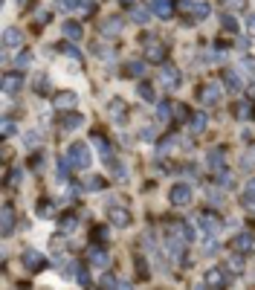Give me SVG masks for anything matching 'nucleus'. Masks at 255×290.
<instances>
[{
	"instance_id": "nucleus-1",
	"label": "nucleus",
	"mask_w": 255,
	"mask_h": 290,
	"mask_svg": "<svg viewBox=\"0 0 255 290\" xmlns=\"http://www.w3.org/2000/svg\"><path fill=\"white\" fill-rule=\"evenodd\" d=\"M67 157H70V162H73V168H87L90 160H93L87 142H73V145L67 148Z\"/></svg>"
},
{
	"instance_id": "nucleus-2",
	"label": "nucleus",
	"mask_w": 255,
	"mask_h": 290,
	"mask_svg": "<svg viewBox=\"0 0 255 290\" xmlns=\"http://www.w3.org/2000/svg\"><path fill=\"white\" fill-rule=\"evenodd\" d=\"M229 247H232L235 253H241V256H247V253H253L255 241H253V235H250V232H241V235H235V238L229 241Z\"/></svg>"
},
{
	"instance_id": "nucleus-3",
	"label": "nucleus",
	"mask_w": 255,
	"mask_h": 290,
	"mask_svg": "<svg viewBox=\"0 0 255 290\" xmlns=\"http://www.w3.org/2000/svg\"><path fill=\"white\" fill-rule=\"evenodd\" d=\"M159 81H162L168 90H174V87L180 84V70H177V67H171V64H165L162 70H159Z\"/></svg>"
},
{
	"instance_id": "nucleus-4",
	"label": "nucleus",
	"mask_w": 255,
	"mask_h": 290,
	"mask_svg": "<svg viewBox=\"0 0 255 290\" xmlns=\"http://www.w3.org/2000/svg\"><path fill=\"white\" fill-rule=\"evenodd\" d=\"M197 224L203 226V229H206V232H209V235H215V232H221V218H218V215H215V212H200V218H197Z\"/></svg>"
},
{
	"instance_id": "nucleus-5",
	"label": "nucleus",
	"mask_w": 255,
	"mask_h": 290,
	"mask_svg": "<svg viewBox=\"0 0 255 290\" xmlns=\"http://www.w3.org/2000/svg\"><path fill=\"white\" fill-rule=\"evenodd\" d=\"M223 99V87L221 84H206L203 90H200V102L203 105H218Z\"/></svg>"
},
{
	"instance_id": "nucleus-6",
	"label": "nucleus",
	"mask_w": 255,
	"mask_h": 290,
	"mask_svg": "<svg viewBox=\"0 0 255 290\" xmlns=\"http://www.w3.org/2000/svg\"><path fill=\"white\" fill-rule=\"evenodd\" d=\"M168 197H171V203H174V206H189V203H191V189H189V186H183V183H177V186L171 189Z\"/></svg>"
},
{
	"instance_id": "nucleus-7",
	"label": "nucleus",
	"mask_w": 255,
	"mask_h": 290,
	"mask_svg": "<svg viewBox=\"0 0 255 290\" xmlns=\"http://www.w3.org/2000/svg\"><path fill=\"white\" fill-rule=\"evenodd\" d=\"M21 261H24V267H26L29 273H35V270H41V267H44V253H41V250H26Z\"/></svg>"
},
{
	"instance_id": "nucleus-8",
	"label": "nucleus",
	"mask_w": 255,
	"mask_h": 290,
	"mask_svg": "<svg viewBox=\"0 0 255 290\" xmlns=\"http://www.w3.org/2000/svg\"><path fill=\"white\" fill-rule=\"evenodd\" d=\"M107 218H110L113 226H130V212L122 209V206H110L107 209Z\"/></svg>"
},
{
	"instance_id": "nucleus-9",
	"label": "nucleus",
	"mask_w": 255,
	"mask_h": 290,
	"mask_svg": "<svg viewBox=\"0 0 255 290\" xmlns=\"http://www.w3.org/2000/svg\"><path fill=\"white\" fill-rule=\"evenodd\" d=\"M145 44H148L145 58H148V61H154V64H159V61H162V55H165V47L157 44V38H145Z\"/></svg>"
},
{
	"instance_id": "nucleus-10",
	"label": "nucleus",
	"mask_w": 255,
	"mask_h": 290,
	"mask_svg": "<svg viewBox=\"0 0 255 290\" xmlns=\"http://www.w3.org/2000/svg\"><path fill=\"white\" fill-rule=\"evenodd\" d=\"M171 238H180V241L191 244V241H194V229H191L189 224H174L171 226Z\"/></svg>"
},
{
	"instance_id": "nucleus-11",
	"label": "nucleus",
	"mask_w": 255,
	"mask_h": 290,
	"mask_svg": "<svg viewBox=\"0 0 255 290\" xmlns=\"http://www.w3.org/2000/svg\"><path fill=\"white\" fill-rule=\"evenodd\" d=\"M76 93H70V90H64V93H55V99H52V105L58 107V110H67V107H76Z\"/></svg>"
},
{
	"instance_id": "nucleus-12",
	"label": "nucleus",
	"mask_w": 255,
	"mask_h": 290,
	"mask_svg": "<svg viewBox=\"0 0 255 290\" xmlns=\"http://www.w3.org/2000/svg\"><path fill=\"white\" fill-rule=\"evenodd\" d=\"M0 84H3V90H6V93H15V90L24 84V79H21V73H6Z\"/></svg>"
},
{
	"instance_id": "nucleus-13",
	"label": "nucleus",
	"mask_w": 255,
	"mask_h": 290,
	"mask_svg": "<svg viewBox=\"0 0 255 290\" xmlns=\"http://www.w3.org/2000/svg\"><path fill=\"white\" fill-rule=\"evenodd\" d=\"M21 41H24V32H21V29H15V26H6V29H3V44H6V47H21Z\"/></svg>"
},
{
	"instance_id": "nucleus-14",
	"label": "nucleus",
	"mask_w": 255,
	"mask_h": 290,
	"mask_svg": "<svg viewBox=\"0 0 255 290\" xmlns=\"http://www.w3.org/2000/svg\"><path fill=\"white\" fill-rule=\"evenodd\" d=\"M87 258H90V264H93V267H107V261H110V256H107L102 247H90Z\"/></svg>"
},
{
	"instance_id": "nucleus-15",
	"label": "nucleus",
	"mask_w": 255,
	"mask_h": 290,
	"mask_svg": "<svg viewBox=\"0 0 255 290\" xmlns=\"http://www.w3.org/2000/svg\"><path fill=\"white\" fill-rule=\"evenodd\" d=\"M151 12L159 15L162 21H168L171 18V0H151Z\"/></svg>"
},
{
	"instance_id": "nucleus-16",
	"label": "nucleus",
	"mask_w": 255,
	"mask_h": 290,
	"mask_svg": "<svg viewBox=\"0 0 255 290\" xmlns=\"http://www.w3.org/2000/svg\"><path fill=\"white\" fill-rule=\"evenodd\" d=\"M110 116H113L116 125L125 122V102H122V99H113V102H110Z\"/></svg>"
},
{
	"instance_id": "nucleus-17",
	"label": "nucleus",
	"mask_w": 255,
	"mask_h": 290,
	"mask_svg": "<svg viewBox=\"0 0 255 290\" xmlns=\"http://www.w3.org/2000/svg\"><path fill=\"white\" fill-rule=\"evenodd\" d=\"M64 35H67V38H70V41H81V24H76V21H67V24H64Z\"/></svg>"
},
{
	"instance_id": "nucleus-18",
	"label": "nucleus",
	"mask_w": 255,
	"mask_h": 290,
	"mask_svg": "<svg viewBox=\"0 0 255 290\" xmlns=\"http://www.w3.org/2000/svg\"><path fill=\"white\" fill-rule=\"evenodd\" d=\"M102 32L104 35H119L122 32V18H110V21H104V24H102Z\"/></svg>"
},
{
	"instance_id": "nucleus-19",
	"label": "nucleus",
	"mask_w": 255,
	"mask_h": 290,
	"mask_svg": "<svg viewBox=\"0 0 255 290\" xmlns=\"http://www.w3.org/2000/svg\"><path fill=\"white\" fill-rule=\"evenodd\" d=\"M223 282H226L223 270H209V273H206V285H209V288H221Z\"/></svg>"
},
{
	"instance_id": "nucleus-20",
	"label": "nucleus",
	"mask_w": 255,
	"mask_h": 290,
	"mask_svg": "<svg viewBox=\"0 0 255 290\" xmlns=\"http://www.w3.org/2000/svg\"><path fill=\"white\" fill-rule=\"evenodd\" d=\"M81 122H84V119H81L78 113H67V116L61 119V128H64V131H76Z\"/></svg>"
},
{
	"instance_id": "nucleus-21",
	"label": "nucleus",
	"mask_w": 255,
	"mask_h": 290,
	"mask_svg": "<svg viewBox=\"0 0 255 290\" xmlns=\"http://www.w3.org/2000/svg\"><path fill=\"white\" fill-rule=\"evenodd\" d=\"M223 81H226L229 90H241V79H238L235 70H226V73H223Z\"/></svg>"
},
{
	"instance_id": "nucleus-22",
	"label": "nucleus",
	"mask_w": 255,
	"mask_h": 290,
	"mask_svg": "<svg viewBox=\"0 0 255 290\" xmlns=\"http://www.w3.org/2000/svg\"><path fill=\"white\" fill-rule=\"evenodd\" d=\"M209 168H212V171H221L223 168V151L221 148H215V151L209 154Z\"/></svg>"
},
{
	"instance_id": "nucleus-23",
	"label": "nucleus",
	"mask_w": 255,
	"mask_h": 290,
	"mask_svg": "<svg viewBox=\"0 0 255 290\" xmlns=\"http://www.w3.org/2000/svg\"><path fill=\"white\" fill-rule=\"evenodd\" d=\"M12 226H15V215H12V209H9V206H3V235H9V232H12Z\"/></svg>"
},
{
	"instance_id": "nucleus-24",
	"label": "nucleus",
	"mask_w": 255,
	"mask_h": 290,
	"mask_svg": "<svg viewBox=\"0 0 255 290\" xmlns=\"http://www.w3.org/2000/svg\"><path fill=\"white\" fill-rule=\"evenodd\" d=\"M142 73H145V64H142V61H128L125 76H130V79H133V76H142Z\"/></svg>"
},
{
	"instance_id": "nucleus-25",
	"label": "nucleus",
	"mask_w": 255,
	"mask_h": 290,
	"mask_svg": "<svg viewBox=\"0 0 255 290\" xmlns=\"http://www.w3.org/2000/svg\"><path fill=\"white\" fill-rule=\"evenodd\" d=\"M171 110H174V107H171L168 102H159V105H157V119H162V122H165V119H171V116H174Z\"/></svg>"
},
{
	"instance_id": "nucleus-26",
	"label": "nucleus",
	"mask_w": 255,
	"mask_h": 290,
	"mask_svg": "<svg viewBox=\"0 0 255 290\" xmlns=\"http://www.w3.org/2000/svg\"><path fill=\"white\" fill-rule=\"evenodd\" d=\"M84 189H87V192H102V189H104V180H102V177H87V180H84Z\"/></svg>"
},
{
	"instance_id": "nucleus-27",
	"label": "nucleus",
	"mask_w": 255,
	"mask_h": 290,
	"mask_svg": "<svg viewBox=\"0 0 255 290\" xmlns=\"http://www.w3.org/2000/svg\"><path fill=\"white\" fill-rule=\"evenodd\" d=\"M235 116H238V119H250V116H253L250 102H238V105H235Z\"/></svg>"
},
{
	"instance_id": "nucleus-28",
	"label": "nucleus",
	"mask_w": 255,
	"mask_h": 290,
	"mask_svg": "<svg viewBox=\"0 0 255 290\" xmlns=\"http://www.w3.org/2000/svg\"><path fill=\"white\" fill-rule=\"evenodd\" d=\"M52 212H55L52 200H41V203H38V215H41V218H52Z\"/></svg>"
},
{
	"instance_id": "nucleus-29",
	"label": "nucleus",
	"mask_w": 255,
	"mask_h": 290,
	"mask_svg": "<svg viewBox=\"0 0 255 290\" xmlns=\"http://www.w3.org/2000/svg\"><path fill=\"white\" fill-rule=\"evenodd\" d=\"M203 128H206V113H194V116H191V131L200 133Z\"/></svg>"
},
{
	"instance_id": "nucleus-30",
	"label": "nucleus",
	"mask_w": 255,
	"mask_h": 290,
	"mask_svg": "<svg viewBox=\"0 0 255 290\" xmlns=\"http://www.w3.org/2000/svg\"><path fill=\"white\" fill-rule=\"evenodd\" d=\"M191 15L194 18H209V3H194L191 6Z\"/></svg>"
},
{
	"instance_id": "nucleus-31",
	"label": "nucleus",
	"mask_w": 255,
	"mask_h": 290,
	"mask_svg": "<svg viewBox=\"0 0 255 290\" xmlns=\"http://www.w3.org/2000/svg\"><path fill=\"white\" fill-rule=\"evenodd\" d=\"M133 24H139V26H142V24H148V9L136 6V9H133Z\"/></svg>"
},
{
	"instance_id": "nucleus-32",
	"label": "nucleus",
	"mask_w": 255,
	"mask_h": 290,
	"mask_svg": "<svg viewBox=\"0 0 255 290\" xmlns=\"http://www.w3.org/2000/svg\"><path fill=\"white\" fill-rule=\"evenodd\" d=\"M221 24H223V29H229V32H238V21H235L232 15H223Z\"/></svg>"
},
{
	"instance_id": "nucleus-33",
	"label": "nucleus",
	"mask_w": 255,
	"mask_h": 290,
	"mask_svg": "<svg viewBox=\"0 0 255 290\" xmlns=\"http://www.w3.org/2000/svg\"><path fill=\"white\" fill-rule=\"evenodd\" d=\"M90 139H93V142H96V148H99V151H102L104 157L110 154V151H107V142H104V136H99V133H90Z\"/></svg>"
},
{
	"instance_id": "nucleus-34",
	"label": "nucleus",
	"mask_w": 255,
	"mask_h": 290,
	"mask_svg": "<svg viewBox=\"0 0 255 290\" xmlns=\"http://www.w3.org/2000/svg\"><path fill=\"white\" fill-rule=\"evenodd\" d=\"M241 70L250 73V76H255V55H247V58L241 61Z\"/></svg>"
},
{
	"instance_id": "nucleus-35",
	"label": "nucleus",
	"mask_w": 255,
	"mask_h": 290,
	"mask_svg": "<svg viewBox=\"0 0 255 290\" xmlns=\"http://www.w3.org/2000/svg\"><path fill=\"white\" fill-rule=\"evenodd\" d=\"M139 96L145 99V102H154V90H151V84H145V81H142V84H139Z\"/></svg>"
},
{
	"instance_id": "nucleus-36",
	"label": "nucleus",
	"mask_w": 255,
	"mask_h": 290,
	"mask_svg": "<svg viewBox=\"0 0 255 290\" xmlns=\"http://www.w3.org/2000/svg\"><path fill=\"white\" fill-rule=\"evenodd\" d=\"M221 189H235V180H232V174H226V171H221Z\"/></svg>"
},
{
	"instance_id": "nucleus-37",
	"label": "nucleus",
	"mask_w": 255,
	"mask_h": 290,
	"mask_svg": "<svg viewBox=\"0 0 255 290\" xmlns=\"http://www.w3.org/2000/svg\"><path fill=\"white\" fill-rule=\"evenodd\" d=\"M15 64H18V70H21V67H29V64H32V53H21Z\"/></svg>"
},
{
	"instance_id": "nucleus-38",
	"label": "nucleus",
	"mask_w": 255,
	"mask_h": 290,
	"mask_svg": "<svg viewBox=\"0 0 255 290\" xmlns=\"http://www.w3.org/2000/svg\"><path fill=\"white\" fill-rule=\"evenodd\" d=\"M229 267H232L235 273H241V270H244V261H241V253H238V256H232V258H229Z\"/></svg>"
},
{
	"instance_id": "nucleus-39",
	"label": "nucleus",
	"mask_w": 255,
	"mask_h": 290,
	"mask_svg": "<svg viewBox=\"0 0 255 290\" xmlns=\"http://www.w3.org/2000/svg\"><path fill=\"white\" fill-rule=\"evenodd\" d=\"M78 3H84V0H58V6H61L64 12H73V9H76Z\"/></svg>"
},
{
	"instance_id": "nucleus-40",
	"label": "nucleus",
	"mask_w": 255,
	"mask_h": 290,
	"mask_svg": "<svg viewBox=\"0 0 255 290\" xmlns=\"http://www.w3.org/2000/svg\"><path fill=\"white\" fill-rule=\"evenodd\" d=\"M206 197L212 200V206H221V192L218 189H206Z\"/></svg>"
},
{
	"instance_id": "nucleus-41",
	"label": "nucleus",
	"mask_w": 255,
	"mask_h": 290,
	"mask_svg": "<svg viewBox=\"0 0 255 290\" xmlns=\"http://www.w3.org/2000/svg\"><path fill=\"white\" fill-rule=\"evenodd\" d=\"M64 53H67V55H70L73 61H81V55H78V50H76L73 44H64Z\"/></svg>"
},
{
	"instance_id": "nucleus-42",
	"label": "nucleus",
	"mask_w": 255,
	"mask_h": 290,
	"mask_svg": "<svg viewBox=\"0 0 255 290\" xmlns=\"http://www.w3.org/2000/svg\"><path fill=\"white\" fill-rule=\"evenodd\" d=\"M76 224H78L76 218H64V221H61V232H73V229H76Z\"/></svg>"
},
{
	"instance_id": "nucleus-43",
	"label": "nucleus",
	"mask_w": 255,
	"mask_h": 290,
	"mask_svg": "<svg viewBox=\"0 0 255 290\" xmlns=\"http://www.w3.org/2000/svg\"><path fill=\"white\" fill-rule=\"evenodd\" d=\"M18 180H24V174H21V171H12L9 180H6V186H18Z\"/></svg>"
},
{
	"instance_id": "nucleus-44",
	"label": "nucleus",
	"mask_w": 255,
	"mask_h": 290,
	"mask_svg": "<svg viewBox=\"0 0 255 290\" xmlns=\"http://www.w3.org/2000/svg\"><path fill=\"white\" fill-rule=\"evenodd\" d=\"M136 267H139V279H148V267H145V258H136Z\"/></svg>"
},
{
	"instance_id": "nucleus-45",
	"label": "nucleus",
	"mask_w": 255,
	"mask_h": 290,
	"mask_svg": "<svg viewBox=\"0 0 255 290\" xmlns=\"http://www.w3.org/2000/svg\"><path fill=\"white\" fill-rule=\"evenodd\" d=\"M223 6H229V9H244L247 0H223Z\"/></svg>"
},
{
	"instance_id": "nucleus-46",
	"label": "nucleus",
	"mask_w": 255,
	"mask_h": 290,
	"mask_svg": "<svg viewBox=\"0 0 255 290\" xmlns=\"http://www.w3.org/2000/svg\"><path fill=\"white\" fill-rule=\"evenodd\" d=\"M12 133H15V122L3 119V136H12Z\"/></svg>"
},
{
	"instance_id": "nucleus-47",
	"label": "nucleus",
	"mask_w": 255,
	"mask_h": 290,
	"mask_svg": "<svg viewBox=\"0 0 255 290\" xmlns=\"http://www.w3.org/2000/svg\"><path fill=\"white\" fill-rule=\"evenodd\" d=\"M174 116H177V119H186V116H189V107L177 105V107H174Z\"/></svg>"
},
{
	"instance_id": "nucleus-48",
	"label": "nucleus",
	"mask_w": 255,
	"mask_h": 290,
	"mask_svg": "<svg viewBox=\"0 0 255 290\" xmlns=\"http://www.w3.org/2000/svg\"><path fill=\"white\" fill-rule=\"evenodd\" d=\"M241 165H244V168H250V165H255V151H253V154H247V157L241 160Z\"/></svg>"
},
{
	"instance_id": "nucleus-49",
	"label": "nucleus",
	"mask_w": 255,
	"mask_h": 290,
	"mask_svg": "<svg viewBox=\"0 0 255 290\" xmlns=\"http://www.w3.org/2000/svg\"><path fill=\"white\" fill-rule=\"evenodd\" d=\"M102 288H116V279H113V276H104V279H102Z\"/></svg>"
},
{
	"instance_id": "nucleus-50",
	"label": "nucleus",
	"mask_w": 255,
	"mask_h": 290,
	"mask_svg": "<svg viewBox=\"0 0 255 290\" xmlns=\"http://www.w3.org/2000/svg\"><path fill=\"white\" fill-rule=\"evenodd\" d=\"M206 253H209V256H215V253H218V244H215V241H209V244H206Z\"/></svg>"
},
{
	"instance_id": "nucleus-51",
	"label": "nucleus",
	"mask_w": 255,
	"mask_h": 290,
	"mask_svg": "<svg viewBox=\"0 0 255 290\" xmlns=\"http://www.w3.org/2000/svg\"><path fill=\"white\" fill-rule=\"evenodd\" d=\"M50 21V12H38V24H47Z\"/></svg>"
},
{
	"instance_id": "nucleus-52",
	"label": "nucleus",
	"mask_w": 255,
	"mask_h": 290,
	"mask_svg": "<svg viewBox=\"0 0 255 290\" xmlns=\"http://www.w3.org/2000/svg\"><path fill=\"white\" fill-rule=\"evenodd\" d=\"M35 142H38V133H35V131H32L29 136H26V145H35Z\"/></svg>"
},
{
	"instance_id": "nucleus-53",
	"label": "nucleus",
	"mask_w": 255,
	"mask_h": 290,
	"mask_svg": "<svg viewBox=\"0 0 255 290\" xmlns=\"http://www.w3.org/2000/svg\"><path fill=\"white\" fill-rule=\"evenodd\" d=\"M247 29H250V32L255 35V15H253V18H250V21H247Z\"/></svg>"
},
{
	"instance_id": "nucleus-54",
	"label": "nucleus",
	"mask_w": 255,
	"mask_h": 290,
	"mask_svg": "<svg viewBox=\"0 0 255 290\" xmlns=\"http://www.w3.org/2000/svg\"><path fill=\"white\" fill-rule=\"evenodd\" d=\"M247 194H253V197H255V180H250V186H247Z\"/></svg>"
},
{
	"instance_id": "nucleus-55",
	"label": "nucleus",
	"mask_w": 255,
	"mask_h": 290,
	"mask_svg": "<svg viewBox=\"0 0 255 290\" xmlns=\"http://www.w3.org/2000/svg\"><path fill=\"white\" fill-rule=\"evenodd\" d=\"M119 3H125V6H130V3H133V0H119Z\"/></svg>"
}]
</instances>
